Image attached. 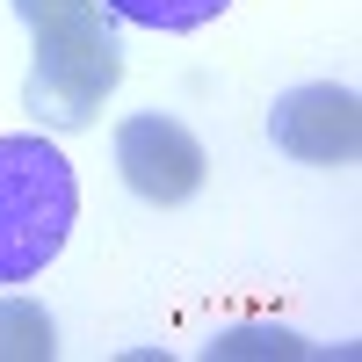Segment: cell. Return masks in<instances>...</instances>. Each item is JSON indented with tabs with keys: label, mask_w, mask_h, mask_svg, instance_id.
<instances>
[{
	"label": "cell",
	"mask_w": 362,
	"mask_h": 362,
	"mask_svg": "<svg viewBox=\"0 0 362 362\" xmlns=\"http://www.w3.org/2000/svg\"><path fill=\"white\" fill-rule=\"evenodd\" d=\"M80 218V181L51 138H0V283H37Z\"/></svg>",
	"instance_id": "1"
},
{
	"label": "cell",
	"mask_w": 362,
	"mask_h": 362,
	"mask_svg": "<svg viewBox=\"0 0 362 362\" xmlns=\"http://www.w3.org/2000/svg\"><path fill=\"white\" fill-rule=\"evenodd\" d=\"M73 8H95V0H15V15L37 29V22H58V15H73Z\"/></svg>",
	"instance_id": "7"
},
{
	"label": "cell",
	"mask_w": 362,
	"mask_h": 362,
	"mask_svg": "<svg viewBox=\"0 0 362 362\" xmlns=\"http://www.w3.org/2000/svg\"><path fill=\"white\" fill-rule=\"evenodd\" d=\"M116 167H124L131 196H145L153 210H174L203 189L210 174V153L196 145L189 124H174V116H124V131H116Z\"/></svg>",
	"instance_id": "3"
},
{
	"label": "cell",
	"mask_w": 362,
	"mask_h": 362,
	"mask_svg": "<svg viewBox=\"0 0 362 362\" xmlns=\"http://www.w3.org/2000/svg\"><path fill=\"white\" fill-rule=\"evenodd\" d=\"M102 8H109L116 22H138V29H167V37H181V29L218 22L232 0H102Z\"/></svg>",
	"instance_id": "5"
},
{
	"label": "cell",
	"mask_w": 362,
	"mask_h": 362,
	"mask_svg": "<svg viewBox=\"0 0 362 362\" xmlns=\"http://www.w3.org/2000/svg\"><path fill=\"white\" fill-rule=\"evenodd\" d=\"M58 341H51V319L37 305H22V297H8L0 305V355H22V362H44Z\"/></svg>",
	"instance_id": "6"
},
{
	"label": "cell",
	"mask_w": 362,
	"mask_h": 362,
	"mask_svg": "<svg viewBox=\"0 0 362 362\" xmlns=\"http://www.w3.org/2000/svg\"><path fill=\"white\" fill-rule=\"evenodd\" d=\"M124 80V44H116V15L102 8H73L58 22H37V66H29V109L58 131L95 124V109L116 95Z\"/></svg>",
	"instance_id": "2"
},
{
	"label": "cell",
	"mask_w": 362,
	"mask_h": 362,
	"mask_svg": "<svg viewBox=\"0 0 362 362\" xmlns=\"http://www.w3.org/2000/svg\"><path fill=\"white\" fill-rule=\"evenodd\" d=\"M268 138L276 153L305 160V167H348L355 145H362V116H355V95L334 80H312V87H290L268 116Z\"/></svg>",
	"instance_id": "4"
}]
</instances>
